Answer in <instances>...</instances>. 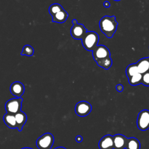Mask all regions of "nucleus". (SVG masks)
<instances>
[{
	"mask_svg": "<svg viewBox=\"0 0 149 149\" xmlns=\"http://www.w3.org/2000/svg\"><path fill=\"white\" fill-rule=\"evenodd\" d=\"M3 121L6 125L10 129L17 128V123L14 114L6 112L3 116Z\"/></svg>",
	"mask_w": 149,
	"mask_h": 149,
	"instance_id": "nucleus-14",
	"label": "nucleus"
},
{
	"mask_svg": "<svg viewBox=\"0 0 149 149\" xmlns=\"http://www.w3.org/2000/svg\"><path fill=\"white\" fill-rule=\"evenodd\" d=\"M91 105L86 101H80L75 106V112L80 117H84L88 115L91 112Z\"/></svg>",
	"mask_w": 149,
	"mask_h": 149,
	"instance_id": "nucleus-6",
	"label": "nucleus"
},
{
	"mask_svg": "<svg viewBox=\"0 0 149 149\" xmlns=\"http://www.w3.org/2000/svg\"><path fill=\"white\" fill-rule=\"evenodd\" d=\"M21 149H33L31 148H29V147H24V148H22Z\"/></svg>",
	"mask_w": 149,
	"mask_h": 149,
	"instance_id": "nucleus-28",
	"label": "nucleus"
},
{
	"mask_svg": "<svg viewBox=\"0 0 149 149\" xmlns=\"http://www.w3.org/2000/svg\"><path fill=\"white\" fill-rule=\"evenodd\" d=\"M63 8V7L59 3H52L51 5L48 8V11L49 14L52 16L55 15L58 12L62 10Z\"/></svg>",
	"mask_w": 149,
	"mask_h": 149,
	"instance_id": "nucleus-20",
	"label": "nucleus"
},
{
	"mask_svg": "<svg viewBox=\"0 0 149 149\" xmlns=\"http://www.w3.org/2000/svg\"><path fill=\"white\" fill-rule=\"evenodd\" d=\"M116 89L118 92H122L123 90V86L121 84H118L116 86Z\"/></svg>",
	"mask_w": 149,
	"mask_h": 149,
	"instance_id": "nucleus-23",
	"label": "nucleus"
},
{
	"mask_svg": "<svg viewBox=\"0 0 149 149\" xmlns=\"http://www.w3.org/2000/svg\"><path fill=\"white\" fill-rule=\"evenodd\" d=\"M97 64L101 68H102L104 69H109L112 65V60L111 57H108L101 60H99L96 62Z\"/></svg>",
	"mask_w": 149,
	"mask_h": 149,
	"instance_id": "nucleus-17",
	"label": "nucleus"
},
{
	"mask_svg": "<svg viewBox=\"0 0 149 149\" xmlns=\"http://www.w3.org/2000/svg\"><path fill=\"white\" fill-rule=\"evenodd\" d=\"M110 3L108 1H105L104 2V7L105 8H109L110 6Z\"/></svg>",
	"mask_w": 149,
	"mask_h": 149,
	"instance_id": "nucleus-25",
	"label": "nucleus"
},
{
	"mask_svg": "<svg viewBox=\"0 0 149 149\" xmlns=\"http://www.w3.org/2000/svg\"><path fill=\"white\" fill-rule=\"evenodd\" d=\"M139 73L137 67L136 63H132L127 66L126 69V74L127 78H130L136 73Z\"/></svg>",
	"mask_w": 149,
	"mask_h": 149,
	"instance_id": "nucleus-19",
	"label": "nucleus"
},
{
	"mask_svg": "<svg viewBox=\"0 0 149 149\" xmlns=\"http://www.w3.org/2000/svg\"><path fill=\"white\" fill-rule=\"evenodd\" d=\"M15 116L17 123V129L19 132H21L27 121V115L24 112L20 111L15 114Z\"/></svg>",
	"mask_w": 149,
	"mask_h": 149,
	"instance_id": "nucleus-13",
	"label": "nucleus"
},
{
	"mask_svg": "<svg viewBox=\"0 0 149 149\" xmlns=\"http://www.w3.org/2000/svg\"><path fill=\"white\" fill-rule=\"evenodd\" d=\"M129 83L132 86H137L141 83L142 74L137 73L128 79Z\"/></svg>",
	"mask_w": 149,
	"mask_h": 149,
	"instance_id": "nucleus-18",
	"label": "nucleus"
},
{
	"mask_svg": "<svg viewBox=\"0 0 149 149\" xmlns=\"http://www.w3.org/2000/svg\"><path fill=\"white\" fill-rule=\"evenodd\" d=\"M54 143V136L50 133H46L37 139L36 145L38 149H51Z\"/></svg>",
	"mask_w": 149,
	"mask_h": 149,
	"instance_id": "nucleus-3",
	"label": "nucleus"
},
{
	"mask_svg": "<svg viewBox=\"0 0 149 149\" xmlns=\"http://www.w3.org/2000/svg\"><path fill=\"white\" fill-rule=\"evenodd\" d=\"M22 55H26L28 56H31L34 54V49L30 45H25L22 49V52L20 53Z\"/></svg>",
	"mask_w": 149,
	"mask_h": 149,
	"instance_id": "nucleus-21",
	"label": "nucleus"
},
{
	"mask_svg": "<svg viewBox=\"0 0 149 149\" xmlns=\"http://www.w3.org/2000/svg\"><path fill=\"white\" fill-rule=\"evenodd\" d=\"M54 149H66V148H65V147H56Z\"/></svg>",
	"mask_w": 149,
	"mask_h": 149,
	"instance_id": "nucleus-27",
	"label": "nucleus"
},
{
	"mask_svg": "<svg viewBox=\"0 0 149 149\" xmlns=\"http://www.w3.org/2000/svg\"><path fill=\"white\" fill-rule=\"evenodd\" d=\"M23 102L22 98H14L7 101L5 105V110L8 113L15 114L21 111L22 104Z\"/></svg>",
	"mask_w": 149,
	"mask_h": 149,
	"instance_id": "nucleus-4",
	"label": "nucleus"
},
{
	"mask_svg": "<svg viewBox=\"0 0 149 149\" xmlns=\"http://www.w3.org/2000/svg\"><path fill=\"white\" fill-rule=\"evenodd\" d=\"M87 31V30L82 24L77 23L73 25L70 29L71 36L76 40H81Z\"/></svg>",
	"mask_w": 149,
	"mask_h": 149,
	"instance_id": "nucleus-8",
	"label": "nucleus"
},
{
	"mask_svg": "<svg viewBox=\"0 0 149 149\" xmlns=\"http://www.w3.org/2000/svg\"><path fill=\"white\" fill-rule=\"evenodd\" d=\"M118 23L115 16H105L99 22V26L102 32L108 38H112L116 31Z\"/></svg>",
	"mask_w": 149,
	"mask_h": 149,
	"instance_id": "nucleus-1",
	"label": "nucleus"
},
{
	"mask_svg": "<svg viewBox=\"0 0 149 149\" xmlns=\"http://www.w3.org/2000/svg\"><path fill=\"white\" fill-rule=\"evenodd\" d=\"M100 149H113V136L107 134L102 137L98 143Z\"/></svg>",
	"mask_w": 149,
	"mask_h": 149,
	"instance_id": "nucleus-10",
	"label": "nucleus"
},
{
	"mask_svg": "<svg viewBox=\"0 0 149 149\" xmlns=\"http://www.w3.org/2000/svg\"><path fill=\"white\" fill-rule=\"evenodd\" d=\"M113 149L126 148L128 138L122 134H116L113 136Z\"/></svg>",
	"mask_w": 149,
	"mask_h": 149,
	"instance_id": "nucleus-9",
	"label": "nucleus"
},
{
	"mask_svg": "<svg viewBox=\"0 0 149 149\" xmlns=\"http://www.w3.org/2000/svg\"><path fill=\"white\" fill-rule=\"evenodd\" d=\"M92 52L93 58L95 62L110 56L109 49L103 45H97Z\"/></svg>",
	"mask_w": 149,
	"mask_h": 149,
	"instance_id": "nucleus-7",
	"label": "nucleus"
},
{
	"mask_svg": "<svg viewBox=\"0 0 149 149\" xmlns=\"http://www.w3.org/2000/svg\"><path fill=\"white\" fill-rule=\"evenodd\" d=\"M76 141L78 143H80L83 141V137L81 136H77L76 137Z\"/></svg>",
	"mask_w": 149,
	"mask_h": 149,
	"instance_id": "nucleus-24",
	"label": "nucleus"
},
{
	"mask_svg": "<svg viewBox=\"0 0 149 149\" xmlns=\"http://www.w3.org/2000/svg\"><path fill=\"white\" fill-rule=\"evenodd\" d=\"M141 84L145 86H149V71L142 74Z\"/></svg>",
	"mask_w": 149,
	"mask_h": 149,
	"instance_id": "nucleus-22",
	"label": "nucleus"
},
{
	"mask_svg": "<svg viewBox=\"0 0 149 149\" xmlns=\"http://www.w3.org/2000/svg\"><path fill=\"white\" fill-rule=\"evenodd\" d=\"M113 1H120V0H113Z\"/></svg>",
	"mask_w": 149,
	"mask_h": 149,
	"instance_id": "nucleus-29",
	"label": "nucleus"
},
{
	"mask_svg": "<svg viewBox=\"0 0 149 149\" xmlns=\"http://www.w3.org/2000/svg\"><path fill=\"white\" fill-rule=\"evenodd\" d=\"M68 16L69 15L68 12L64 9H63L52 16V22L58 23H62L66 22Z\"/></svg>",
	"mask_w": 149,
	"mask_h": 149,
	"instance_id": "nucleus-15",
	"label": "nucleus"
},
{
	"mask_svg": "<svg viewBox=\"0 0 149 149\" xmlns=\"http://www.w3.org/2000/svg\"><path fill=\"white\" fill-rule=\"evenodd\" d=\"M126 149H140V143L139 140L133 137L128 138Z\"/></svg>",
	"mask_w": 149,
	"mask_h": 149,
	"instance_id": "nucleus-16",
	"label": "nucleus"
},
{
	"mask_svg": "<svg viewBox=\"0 0 149 149\" xmlns=\"http://www.w3.org/2000/svg\"><path fill=\"white\" fill-rule=\"evenodd\" d=\"M72 23L73 25L76 24H77V23H78V22H77V20L76 19H73V20H72Z\"/></svg>",
	"mask_w": 149,
	"mask_h": 149,
	"instance_id": "nucleus-26",
	"label": "nucleus"
},
{
	"mask_svg": "<svg viewBox=\"0 0 149 149\" xmlns=\"http://www.w3.org/2000/svg\"><path fill=\"white\" fill-rule=\"evenodd\" d=\"M98 34L96 32L93 31H87L81 39L83 47L89 51H93L95 48L98 45Z\"/></svg>",
	"mask_w": 149,
	"mask_h": 149,
	"instance_id": "nucleus-2",
	"label": "nucleus"
},
{
	"mask_svg": "<svg viewBox=\"0 0 149 149\" xmlns=\"http://www.w3.org/2000/svg\"><path fill=\"white\" fill-rule=\"evenodd\" d=\"M136 64L137 65L139 73L143 74L149 71V56L140 59Z\"/></svg>",
	"mask_w": 149,
	"mask_h": 149,
	"instance_id": "nucleus-12",
	"label": "nucleus"
},
{
	"mask_svg": "<svg viewBox=\"0 0 149 149\" xmlns=\"http://www.w3.org/2000/svg\"><path fill=\"white\" fill-rule=\"evenodd\" d=\"M11 94L17 98H20L24 92V86L20 81H15L10 86Z\"/></svg>",
	"mask_w": 149,
	"mask_h": 149,
	"instance_id": "nucleus-11",
	"label": "nucleus"
},
{
	"mask_svg": "<svg viewBox=\"0 0 149 149\" xmlns=\"http://www.w3.org/2000/svg\"><path fill=\"white\" fill-rule=\"evenodd\" d=\"M137 126L141 131H146L149 129V110L143 109L138 114Z\"/></svg>",
	"mask_w": 149,
	"mask_h": 149,
	"instance_id": "nucleus-5",
	"label": "nucleus"
}]
</instances>
